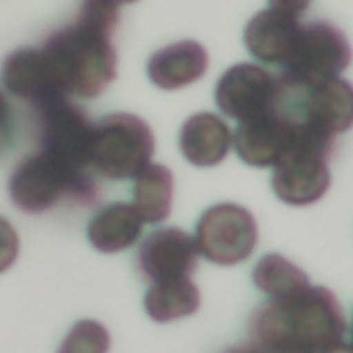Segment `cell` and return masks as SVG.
<instances>
[{"label": "cell", "instance_id": "8992f818", "mask_svg": "<svg viewBox=\"0 0 353 353\" xmlns=\"http://www.w3.org/2000/svg\"><path fill=\"white\" fill-rule=\"evenodd\" d=\"M279 302L290 334L316 353L343 342L346 317L335 294L325 287L309 285L295 298Z\"/></svg>", "mask_w": 353, "mask_h": 353}, {"label": "cell", "instance_id": "52a82bcc", "mask_svg": "<svg viewBox=\"0 0 353 353\" xmlns=\"http://www.w3.org/2000/svg\"><path fill=\"white\" fill-rule=\"evenodd\" d=\"M352 58L345 33L327 21L301 23L284 70L301 79L338 76Z\"/></svg>", "mask_w": 353, "mask_h": 353}, {"label": "cell", "instance_id": "277c9868", "mask_svg": "<svg viewBox=\"0 0 353 353\" xmlns=\"http://www.w3.org/2000/svg\"><path fill=\"white\" fill-rule=\"evenodd\" d=\"M40 152L63 165L87 172L94 123L68 97H58L34 105Z\"/></svg>", "mask_w": 353, "mask_h": 353}, {"label": "cell", "instance_id": "7a4b0ae2", "mask_svg": "<svg viewBox=\"0 0 353 353\" xmlns=\"http://www.w3.org/2000/svg\"><path fill=\"white\" fill-rule=\"evenodd\" d=\"M8 192L12 203L30 214L44 212L66 196L81 201L95 197L90 174L70 170L40 150L17 164L10 176Z\"/></svg>", "mask_w": 353, "mask_h": 353}, {"label": "cell", "instance_id": "44dd1931", "mask_svg": "<svg viewBox=\"0 0 353 353\" xmlns=\"http://www.w3.org/2000/svg\"><path fill=\"white\" fill-rule=\"evenodd\" d=\"M254 353H316L295 339L285 328L270 330L250 338Z\"/></svg>", "mask_w": 353, "mask_h": 353}, {"label": "cell", "instance_id": "2e32d148", "mask_svg": "<svg viewBox=\"0 0 353 353\" xmlns=\"http://www.w3.org/2000/svg\"><path fill=\"white\" fill-rule=\"evenodd\" d=\"M142 222L134 205L116 201L92 216L87 228V237L92 247L101 252H119L137 241Z\"/></svg>", "mask_w": 353, "mask_h": 353}, {"label": "cell", "instance_id": "d6986e66", "mask_svg": "<svg viewBox=\"0 0 353 353\" xmlns=\"http://www.w3.org/2000/svg\"><path fill=\"white\" fill-rule=\"evenodd\" d=\"M252 280L262 292L274 301L292 299L310 285L307 274L299 266L274 252L258 261Z\"/></svg>", "mask_w": 353, "mask_h": 353}, {"label": "cell", "instance_id": "d4e9b609", "mask_svg": "<svg viewBox=\"0 0 353 353\" xmlns=\"http://www.w3.org/2000/svg\"><path fill=\"white\" fill-rule=\"evenodd\" d=\"M321 353H352V347H350L349 343L341 342V343H338V345H335V346H332V347H330V349H327Z\"/></svg>", "mask_w": 353, "mask_h": 353}, {"label": "cell", "instance_id": "484cf974", "mask_svg": "<svg viewBox=\"0 0 353 353\" xmlns=\"http://www.w3.org/2000/svg\"><path fill=\"white\" fill-rule=\"evenodd\" d=\"M222 353H254V352H252L250 343H245V345H234L232 347H228Z\"/></svg>", "mask_w": 353, "mask_h": 353}, {"label": "cell", "instance_id": "5b68a950", "mask_svg": "<svg viewBox=\"0 0 353 353\" xmlns=\"http://www.w3.org/2000/svg\"><path fill=\"white\" fill-rule=\"evenodd\" d=\"M194 241L207 261L230 266L251 255L258 241V226L247 208L221 203L201 214Z\"/></svg>", "mask_w": 353, "mask_h": 353}, {"label": "cell", "instance_id": "cb8c5ba5", "mask_svg": "<svg viewBox=\"0 0 353 353\" xmlns=\"http://www.w3.org/2000/svg\"><path fill=\"white\" fill-rule=\"evenodd\" d=\"M10 124V105L0 91V145L4 142Z\"/></svg>", "mask_w": 353, "mask_h": 353}, {"label": "cell", "instance_id": "4fadbf2b", "mask_svg": "<svg viewBox=\"0 0 353 353\" xmlns=\"http://www.w3.org/2000/svg\"><path fill=\"white\" fill-rule=\"evenodd\" d=\"M298 18L274 8L256 12L244 29V43L248 51L265 63L284 66L294 47Z\"/></svg>", "mask_w": 353, "mask_h": 353}, {"label": "cell", "instance_id": "6da1fadb", "mask_svg": "<svg viewBox=\"0 0 353 353\" xmlns=\"http://www.w3.org/2000/svg\"><path fill=\"white\" fill-rule=\"evenodd\" d=\"M110 36L76 18L47 37L40 50L65 97L95 98L114 80L117 57Z\"/></svg>", "mask_w": 353, "mask_h": 353}, {"label": "cell", "instance_id": "7c38bea8", "mask_svg": "<svg viewBox=\"0 0 353 353\" xmlns=\"http://www.w3.org/2000/svg\"><path fill=\"white\" fill-rule=\"evenodd\" d=\"M1 80L12 95L34 105L65 97L40 48L25 47L11 52L3 62Z\"/></svg>", "mask_w": 353, "mask_h": 353}, {"label": "cell", "instance_id": "9a60e30c", "mask_svg": "<svg viewBox=\"0 0 353 353\" xmlns=\"http://www.w3.org/2000/svg\"><path fill=\"white\" fill-rule=\"evenodd\" d=\"M230 145L232 131L229 125L214 113H196L181 128L179 148L185 159L193 165H216L226 157Z\"/></svg>", "mask_w": 353, "mask_h": 353}, {"label": "cell", "instance_id": "8fae6325", "mask_svg": "<svg viewBox=\"0 0 353 353\" xmlns=\"http://www.w3.org/2000/svg\"><path fill=\"white\" fill-rule=\"evenodd\" d=\"M292 137L291 121L273 109L239 121L232 141L237 156L248 165L263 168L274 165L288 150Z\"/></svg>", "mask_w": 353, "mask_h": 353}, {"label": "cell", "instance_id": "7402d4cb", "mask_svg": "<svg viewBox=\"0 0 353 353\" xmlns=\"http://www.w3.org/2000/svg\"><path fill=\"white\" fill-rule=\"evenodd\" d=\"M19 239L14 226L0 216V273L6 272L17 259Z\"/></svg>", "mask_w": 353, "mask_h": 353}, {"label": "cell", "instance_id": "4316f807", "mask_svg": "<svg viewBox=\"0 0 353 353\" xmlns=\"http://www.w3.org/2000/svg\"><path fill=\"white\" fill-rule=\"evenodd\" d=\"M117 4H130V3H134L137 0H114Z\"/></svg>", "mask_w": 353, "mask_h": 353}, {"label": "cell", "instance_id": "3957f363", "mask_svg": "<svg viewBox=\"0 0 353 353\" xmlns=\"http://www.w3.org/2000/svg\"><path fill=\"white\" fill-rule=\"evenodd\" d=\"M154 137L148 123L131 113H112L94 124L90 165L113 181H125L149 164Z\"/></svg>", "mask_w": 353, "mask_h": 353}, {"label": "cell", "instance_id": "ffe728a7", "mask_svg": "<svg viewBox=\"0 0 353 353\" xmlns=\"http://www.w3.org/2000/svg\"><path fill=\"white\" fill-rule=\"evenodd\" d=\"M110 336L105 325L94 320H80L63 338L57 353H108Z\"/></svg>", "mask_w": 353, "mask_h": 353}, {"label": "cell", "instance_id": "30bf717a", "mask_svg": "<svg viewBox=\"0 0 353 353\" xmlns=\"http://www.w3.org/2000/svg\"><path fill=\"white\" fill-rule=\"evenodd\" d=\"M199 250L194 239L174 226L161 228L145 237L137 255L138 270L153 283L189 277L197 268Z\"/></svg>", "mask_w": 353, "mask_h": 353}, {"label": "cell", "instance_id": "ac0fdd59", "mask_svg": "<svg viewBox=\"0 0 353 353\" xmlns=\"http://www.w3.org/2000/svg\"><path fill=\"white\" fill-rule=\"evenodd\" d=\"M145 310L157 323L190 316L200 306V291L190 277L153 283L143 299Z\"/></svg>", "mask_w": 353, "mask_h": 353}, {"label": "cell", "instance_id": "603a6c76", "mask_svg": "<svg viewBox=\"0 0 353 353\" xmlns=\"http://www.w3.org/2000/svg\"><path fill=\"white\" fill-rule=\"evenodd\" d=\"M312 0H269L270 8L298 18L310 6Z\"/></svg>", "mask_w": 353, "mask_h": 353}, {"label": "cell", "instance_id": "e0dca14e", "mask_svg": "<svg viewBox=\"0 0 353 353\" xmlns=\"http://www.w3.org/2000/svg\"><path fill=\"white\" fill-rule=\"evenodd\" d=\"M172 194L174 176L165 165L149 163L135 175L134 208L142 221L159 223L168 218Z\"/></svg>", "mask_w": 353, "mask_h": 353}, {"label": "cell", "instance_id": "5bb4252c", "mask_svg": "<svg viewBox=\"0 0 353 353\" xmlns=\"http://www.w3.org/2000/svg\"><path fill=\"white\" fill-rule=\"evenodd\" d=\"M205 48L194 40H182L157 50L148 62V74L163 90H178L199 80L207 70Z\"/></svg>", "mask_w": 353, "mask_h": 353}, {"label": "cell", "instance_id": "9c48e42d", "mask_svg": "<svg viewBox=\"0 0 353 353\" xmlns=\"http://www.w3.org/2000/svg\"><path fill=\"white\" fill-rule=\"evenodd\" d=\"M328 156L316 150L292 148L274 164L272 188L276 196L290 205H309L328 190L331 174Z\"/></svg>", "mask_w": 353, "mask_h": 353}, {"label": "cell", "instance_id": "ba28073f", "mask_svg": "<svg viewBox=\"0 0 353 353\" xmlns=\"http://www.w3.org/2000/svg\"><path fill=\"white\" fill-rule=\"evenodd\" d=\"M277 77L263 68L243 62L230 66L218 80L215 102L218 108L239 121L273 109Z\"/></svg>", "mask_w": 353, "mask_h": 353}]
</instances>
